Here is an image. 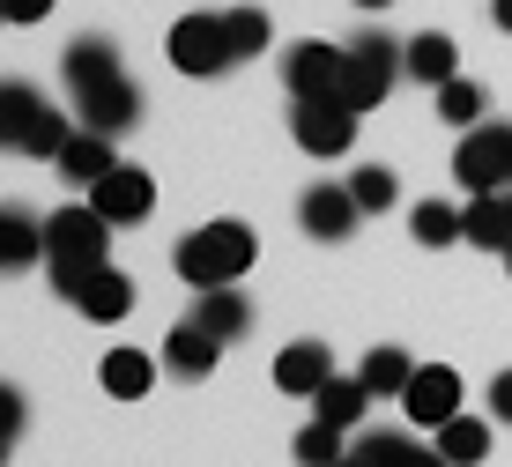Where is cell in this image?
I'll return each instance as SVG.
<instances>
[{"label": "cell", "mask_w": 512, "mask_h": 467, "mask_svg": "<svg viewBox=\"0 0 512 467\" xmlns=\"http://www.w3.org/2000/svg\"><path fill=\"white\" fill-rule=\"evenodd\" d=\"M342 453H349V430H334V423H320V416L297 430V467H334Z\"/></svg>", "instance_id": "83f0119b"}, {"label": "cell", "mask_w": 512, "mask_h": 467, "mask_svg": "<svg viewBox=\"0 0 512 467\" xmlns=\"http://www.w3.org/2000/svg\"><path fill=\"white\" fill-rule=\"evenodd\" d=\"M349 193H357V208H364V215H386V208L401 201V178L386 171V164H364L357 178H349Z\"/></svg>", "instance_id": "f1b7e54d"}, {"label": "cell", "mask_w": 512, "mask_h": 467, "mask_svg": "<svg viewBox=\"0 0 512 467\" xmlns=\"http://www.w3.org/2000/svg\"><path fill=\"white\" fill-rule=\"evenodd\" d=\"M401 416H409L416 430L453 423V416H461V371H453V364H416L409 393H401Z\"/></svg>", "instance_id": "8fae6325"}, {"label": "cell", "mask_w": 512, "mask_h": 467, "mask_svg": "<svg viewBox=\"0 0 512 467\" xmlns=\"http://www.w3.org/2000/svg\"><path fill=\"white\" fill-rule=\"evenodd\" d=\"M38 119H45V97H38L30 82H8V89H0V141H8V149H23Z\"/></svg>", "instance_id": "cb8c5ba5"}, {"label": "cell", "mask_w": 512, "mask_h": 467, "mask_svg": "<svg viewBox=\"0 0 512 467\" xmlns=\"http://www.w3.org/2000/svg\"><path fill=\"white\" fill-rule=\"evenodd\" d=\"M490 23H498L505 38H512V0H490Z\"/></svg>", "instance_id": "e575fe53"}, {"label": "cell", "mask_w": 512, "mask_h": 467, "mask_svg": "<svg viewBox=\"0 0 512 467\" xmlns=\"http://www.w3.org/2000/svg\"><path fill=\"white\" fill-rule=\"evenodd\" d=\"M357 453L372 467H453L438 445H416V438H401V430H357Z\"/></svg>", "instance_id": "d6986e66"}, {"label": "cell", "mask_w": 512, "mask_h": 467, "mask_svg": "<svg viewBox=\"0 0 512 467\" xmlns=\"http://www.w3.org/2000/svg\"><path fill=\"white\" fill-rule=\"evenodd\" d=\"M453 186L461 193H498L512 186V127L505 119H483L453 141Z\"/></svg>", "instance_id": "5b68a950"}, {"label": "cell", "mask_w": 512, "mask_h": 467, "mask_svg": "<svg viewBox=\"0 0 512 467\" xmlns=\"http://www.w3.org/2000/svg\"><path fill=\"white\" fill-rule=\"evenodd\" d=\"M0 15H8L15 30H30V23H45V15H52V0H0Z\"/></svg>", "instance_id": "1f68e13d"}, {"label": "cell", "mask_w": 512, "mask_h": 467, "mask_svg": "<svg viewBox=\"0 0 512 467\" xmlns=\"http://www.w3.org/2000/svg\"><path fill=\"white\" fill-rule=\"evenodd\" d=\"M357 193L349 186H334V178H320V186H305L297 193V230H305V238H320V245H342L349 230H357Z\"/></svg>", "instance_id": "30bf717a"}, {"label": "cell", "mask_w": 512, "mask_h": 467, "mask_svg": "<svg viewBox=\"0 0 512 467\" xmlns=\"http://www.w3.org/2000/svg\"><path fill=\"white\" fill-rule=\"evenodd\" d=\"M60 75H67V97H75V119L90 134H127L141 119V89L127 75V60H119V45L75 38L67 60H60Z\"/></svg>", "instance_id": "6da1fadb"}, {"label": "cell", "mask_w": 512, "mask_h": 467, "mask_svg": "<svg viewBox=\"0 0 512 467\" xmlns=\"http://www.w3.org/2000/svg\"><path fill=\"white\" fill-rule=\"evenodd\" d=\"M357 104L349 97H290V134L305 156H349V141H357Z\"/></svg>", "instance_id": "52a82bcc"}, {"label": "cell", "mask_w": 512, "mask_h": 467, "mask_svg": "<svg viewBox=\"0 0 512 467\" xmlns=\"http://www.w3.org/2000/svg\"><path fill=\"white\" fill-rule=\"evenodd\" d=\"M438 453H446L453 467H483L490 460V423H475V416L438 423Z\"/></svg>", "instance_id": "d4e9b609"}, {"label": "cell", "mask_w": 512, "mask_h": 467, "mask_svg": "<svg viewBox=\"0 0 512 467\" xmlns=\"http://www.w3.org/2000/svg\"><path fill=\"white\" fill-rule=\"evenodd\" d=\"M334 379V356H327V341H290V349L275 356V386L290 393V401H312Z\"/></svg>", "instance_id": "7c38bea8"}, {"label": "cell", "mask_w": 512, "mask_h": 467, "mask_svg": "<svg viewBox=\"0 0 512 467\" xmlns=\"http://www.w3.org/2000/svg\"><path fill=\"white\" fill-rule=\"evenodd\" d=\"M223 23H231V52H238V60L268 52V8H231Z\"/></svg>", "instance_id": "4dcf8cb0"}, {"label": "cell", "mask_w": 512, "mask_h": 467, "mask_svg": "<svg viewBox=\"0 0 512 467\" xmlns=\"http://www.w3.org/2000/svg\"><path fill=\"white\" fill-rule=\"evenodd\" d=\"M357 8H372V15H379V8H394V0H357Z\"/></svg>", "instance_id": "8d00e7d4"}, {"label": "cell", "mask_w": 512, "mask_h": 467, "mask_svg": "<svg viewBox=\"0 0 512 467\" xmlns=\"http://www.w3.org/2000/svg\"><path fill=\"white\" fill-rule=\"evenodd\" d=\"M438 119H446V127H483L490 119V97H483V82H468V75H453L446 89H438Z\"/></svg>", "instance_id": "484cf974"}, {"label": "cell", "mask_w": 512, "mask_h": 467, "mask_svg": "<svg viewBox=\"0 0 512 467\" xmlns=\"http://www.w3.org/2000/svg\"><path fill=\"white\" fill-rule=\"evenodd\" d=\"M0 423H8V430H0V438H23V423H30V401H23V393H8V401H0Z\"/></svg>", "instance_id": "d6a6232c"}, {"label": "cell", "mask_w": 512, "mask_h": 467, "mask_svg": "<svg viewBox=\"0 0 512 467\" xmlns=\"http://www.w3.org/2000/svg\"><path fill=\"white\" fill-rule=\"evenodd\" d=\"M401 75H409V45H394L386 30H357V45H349V75H342V97L357 104V112H379V104L394 97Z\"/></svg>", "instance_id": "277c9868"}, {"label": "cell", "mask_w": 512, "mask_h": 467, "mask_svg": "<svg viewBox=\"0 0 512 467\" xmlns=\"http://www.w3.org/2000/svg\"><path fill=\"white\" fill-rule=\"evenodd\" d=\"M90 208L104 215L112 230H127V223H149V208H156V178L141 171V164H112L90 186Z\"/></svg>", "instance_id": "ba28073f"}, {"label": "cell", "mask_w": 512, "mask_h": 467, "mask_svg": "<svg viewBox=\"0 0 512 467\" xmlns=\"http://www.w3.org/2000/svg\"><path fill=\"white\" fill-rule=\"evenodd\" d=\"M453 75H461V45H453L446 30H416V38H409V82L446 89Z\"/></svg>", "instance_id": "e0dca14e"}, {"label": "cell", "mask_w": 512, "mask_h": 467, "mask_svg": "<svg viewBox=\"0 0 512 467\" xmlns=\"http://www.w3.org/2000/svg\"><path fill=\"white\" fill-rule=\"evenodd\" d=\"M97 379H104V393L112 401H141V393L156 386V356H141V349H112L97 364Z\"/></svg>", "instance_id": "7402d4cb"}, {"label": "cell", "mask_w": 512, "mask_h": 467, "mask_svg": "<svg viewBox=\"0 0 512 467\" xmlns=\"http://www.w3.org/2000/svg\"><path fill=\"white\" fill-rule=\"evenodd\" d=\"M312 416L357 438V430H364V416H372V386H364V379H349V371H334V379H327L320 393H312Z\"/></svg>", "instance_id": "5bb4252c"}, {"label": "cell", "mask_w": 512, "mask_h": 467, "mask_svg": "<svg viewBox=\"0 0 512 467\" xmlns=\"http://www.w3.org/2000/svg\"><path fill=\"white\" fill-rule=\"evenodd\" d=\"M112 164H119V156H112V134H90V127L60 149V178H67V186H82V193H90Z\"/></svg>", "instance_id": "44dd1931"}, {"label": "cell", "mask_w": 512, "mask_h": 467, "mask_svg": "<svg viewBox=\"0 0 512 467\" xmlns=\"http://www.w3.org/2000/svg\"><path fill=\"white\" fill-rule=\"evenodd\" d=\"M30 260H45V223L30 208H8L0 215V267H30Z\"/></svg>", "instance_id": "603a6c76"}, {"label": "cell", "mask_w": 512, "mask_h": 467, "mask_svg": "<svg viewBox=\"0 0 512 467\" xmlns=\"http://www.w3.org/2000/svg\"><path fill=\"white\" fill-rule=\"evenodd\" d=\"M164 52H171V67H179V75H193V82L231 75V67H238L231 23H223V15H179V23H171V38H164Z\"/></svg>", "instance_id": "8992f818"}, {"label": "cell", "mask_w": 512, "mask_h": 467, "mask_svg": "<svg viewBox=\"0 0 512 467\" xmlns=\"http://www.w3.org/2000/svg\"><path fill=\"white\" fill-rule=\"evenodd\" d=\"M75 312H82V319H97V327L127 319V312H134V275H119V267H97V275L75 290Z\"/></svg>", "instance_id": "9a60e30c"}, {"label": "cell", "mask_w": 512, "mask_h": 467, "mask_svg": "<svg viewBox=\"0 0 512 467\" xmlns=\"http://www.w3.org/2000/svg\"><path fill=\"white\" fill-rule=\"evenodd\" d=\"M216 356H223V341L208 334L201 319H179V327L164 334V371H171V379H208Z\"/></svg>", "instance_id": "4fadbf2b"}, {"label": "cell", "mask_w": 512, "mask_h": 467, "mask_svg": "<svg viewBox=\"0 0 512 467\" xmlns=\"http://www.w3.org/2000/svg\"><path fill=\"white\" fill-rule=\"evenodd\" d=\"M75 141V127H67V112H52L45 104V119L30 127V141H23V156H38V164H60V149Z\"/></svg>", "instance_id": "f546056e"}, {"label": "cell", "mask_w": 512, "mask_h": 467, "mask_svg": "<svg viewBox=\"0 0 512 467\" xmlns=\"http://www.w3.org/2000/svg\"><path fill=\"white\" fill-rule=\"evenodd\" d=\"M357 379L372 386V401H401V393H409V379H416V356L394 349V341H379V349L357 364Z\"/></svg>", "instance_id": "ffe728a7"}, {"label": "cell", "mask_w": 512, "mask_h": 467, "mask_svg": "<svg viewBox=\"0 0 512 467\" xmlns=\"http://www.w3.org/2000/svg\"><path fill=\"white\" fill-rule=\"evenodd\" d=\"M342 75H349V45H290L282 52V82H290V97H342Z\"/></svg>", "instance_id": "9c48e42d"}, {"label": "cell", "mask_w": 512, "mask_h": 467, "mask_svg": "<svg viewBox=\"0 0 512 467\" xmlns=\"http://www.w3.org/2000/svg\"><path fill=\"white\" fill-rule=\"evenodd\" d=\"M409 230H416V245H453V238H468V215L461 208H446V201H416V215H409Z\"/></svg>", "instance_id": "4316f807"}, {"label": "cell", "mask_w": 512, "mask_h": 467, "mask_svg": "<svg viewBox=\"0 0 512 467\" xmlns=\"http://www.w3.org/2000/svg\"><path fill=\"white\" fill-rule=\"evenodd\" d=\"M260 260V238L253 223H238V215H223V223H201L186 230L179 245H171V267H179L186 290H223V282H245V267Z\"/></svg>", "instance_id": "3957f363"}, {"label": "cell", "mask_w": 512, "mask_h": 467, "mask_svg": "<svg viewBox=\"0 0 512 467\" xmlns=\"http://www.w3.org/2000/svg\"><path fill=\"white\" fill-rule=\"evenodd\" d=\"M334 467H372V460H364V453H357V445H349V453H342V460H334Z\"/></svg>", "instance_id": "d590c367"}, {"label": "cell", "mask_w": 512, "mask_h": 467, "mask_svg": "<svg viewBox=\"0 0 512 467\" xmlns=\"http://www.w3.org/2000/svg\"><path fill=\"white\" fill-rule=\"evenodd\" d=\"M186 319H201L216 341H245V327H253V304H245L238 282H223V290H201V297H193Z\"/></svg>", "instance_id": "2e32d148"}, {"label": "cell", "mask_w": 512, "mask_h": 467, "mask_svg": "<svg viewBox=\"0 0 512 467\" xmlns=\"http://www.w3.org/2000/svg\"><path fill=\"white\" fill-rule=\"evenodd\" d=\"M490 423H512V371L490 379Z\"/></svg>", "instance_id": "836d02e7"}, {"label": "cell", "mask_w": 512, "mask_h": 467, "mask_svg": "<svg viewBox=\"0 0 512 467\" xmlns=\"http://www.w3.org/2000/svg\"><path fill=\"white\" fill-rule=\"evenodd\" d=\"M505 267H512V253H505Z\"/></svg>", "instance_id": "74e56055"}, {"label": "cell", "mask_w": 512, "mask_h": 467, "mask_svg": "<svg viewBox=\"0 0 512 467\" xmlns=\"http://www.w3.org/2000/svg\"><path fill=\"white\" fill-rule=\"evenodd\" d=\"M461 215H468V238L483 245V253H512V186H498V193H475V201H468Z\"/></svg>", "instance_id": "ac0fdd59"}, {"label": "cell", "mask_w": 512, "mask_h": 467, "mask_svg": "<svg viewBox=\"0 0 512 467\" xmlns=\"http://www.w3.org/2000/svg\"><path fill=\"white\" fill-rule=\"evenodd\" d=\"M97 267H112V223H104L90 201L45 215V275H52V290L75 304V290L97 275Z\"/></svg>", "instance_id": "7a4b0ae2"}]
</instances>
